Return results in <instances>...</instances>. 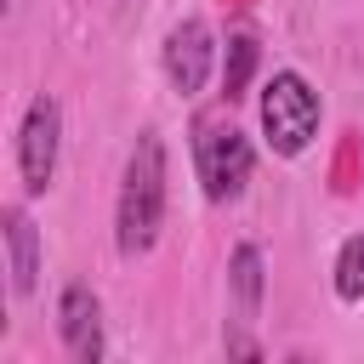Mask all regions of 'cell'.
I'll return each instance as SVG.
<instances>
[{
    "mask_svg": "<svg viewBox=\"0 0 364 364\" xmlns=\"http://www.w3.org/2000/svg\"><path fill=\"white\" fill-rule=\"evenodd\" d=\"M256 119H262V142H267L279 159H301V154L313 148V136H318L324 102H318V91L307 85V74L279 68V74L262 85Z\"/></svg>",
    "mask_w": 364,
    "mask_h": 364,
    "instance_id": "2",
    "label": "cell"
},
{
    "mask_svg": "<svg viewBox=\"0 0 364 364\" xmlns=\"http://www.w3.org/2000/svg\"><path fill=\"white\" fill-rule=\"evenodd\" d=\"M165 182H171V165H165L159 131H136V142L125 154V171H119V199H114V250L125 262H136V256H148L159 245Z\"/></svg>",
    "mask_w": 364,
    "mask_h": 364,
    "instance_id": "1",
    "label": "cell"
},
{
    "mask_svg": "<svg viewBox=\"0 0 364 364\" xmlns=\"http://www.w3.org/2000/svg\"><path fill=\"white\" fill-rule=\"evenodd\" d=\"M57 154H63V108L51 91H40L17 125V176H23L28 199H40L57 182Z\"/></svg>",
    "mask_w": 364,
    "mask_h": 364,
    "instance_id": "4",
    "label": "cell"
},
{
    "mask_svg": "<svg viewBox=\"0 0 364 364\" xmlns=\"http://www.w3.org/2000/svg\"><path fill=\"white\" fill-rule=\"evenodd\" d=\"M256 63H262L256 34H250V28H233V34H228V46H222V97H228V102H239V97L250 91Z\"/></svg>",
    "mask_w": 364,
    "mask_h": 364,
    "instance_id": "9",
    "label": "cell"
},
{
    "mask_svg": "<svg viewBox=\"0 0 364 364\" xmlns=\"http://www.w3.org/2000/svg\"><path fill=\"white\" fill-rule=\"evenodd\" d=\"M159 63H165V80H171L176 97H199L205 80H210V68H216V34H210V23L205 17H182L165 34Z\"/></svg>",
    "mask_w": 364,
    "mask_h": 364,
    "instance_id": "5",
    "label": "cell"
},
{
    "mask_svg": "<svg viewBox=\"0 0 364 364\" xmlns=\"http://www.w3.org/2000/svg\"><path fill=\"white\" fill-rule=\"evenodd\" d=\"M0 239H6V273H11V296H34L40 284V228L23 205H6L0 216Z\"/></svg>",
    "mask_w": 364,
    "mask_h": 364,
    "instance_id": "7",
    "label": "cell"
},
{
    "mask_svg": "<svg viewBox=\"0 0 364 364\" xmlns=\"http://www.w3.org/2000/svg\"><path fill=\"white\" fill-rule=\"evenodd\" d=\"M57 336H63V353H68L74 364H97V358L108 353V336H102V296H97L85 279L63 284V296H57Z\"/></svg>",
    "mask_w": 364,
    "mask_h": 364,
    "instance_id": "6",
    "label": "cell"
},
{
    "mask_svg": "<svg viewBox=\"0 0 364 364\" xmlns=\"http://www.w3.org/2000/svg\"><path fill=\"white\" fill-rule=\"evenodd\" d=\"M250 171H256V142L233 119H199L193 125V176H199V193L210 205H233L250 188Z\"/></svg>",
    "mask_w": 364,
    "mask_h": 364,
    "instance_id": "3",
    "label": "cell"
},
{
    "mask_svg": "<svg viewBox=\"0 0 364 364\" xmlns=\"http://www.w3.org/2000/svg\"><path fill=\"white\" fill-rule=\"evenodd\" d=\"M330 284H336V301H364V228L341 239L336 250V267H330Z\"/></svg>",
    "mask_w": 364,
    "mask_h": 364,
    "instance_id": "10",
    "label": "cell"
},
{
    "mask_svg": "<svg viewBox=\"0 0 364 364\" xmlns=\"http://www.w3.org/2000/svg\"><path fill=\"white\" fill-rule=\"evenodd\" d=\"M228 290H233V318L256 324L262 296H267V262H262L256 245H233V256H228Z\"/></svg>",
    "mask_w": 364,
    "mask_h": 364,
    "instance_id": "8",
    "label": "cell"
}]
</instances>
